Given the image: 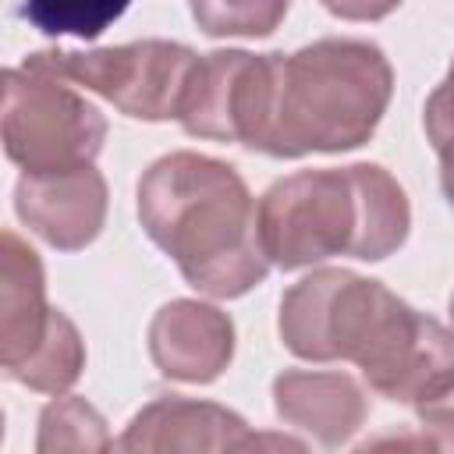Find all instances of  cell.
<instances>
[{
    "label": "cell",
    "instance_id": "6da1fadb",
    "mask_svg": "<svg viewBox=\"0 0 454 454\" xmlns=\"http://www.w3.org/2000/svg\"><path fill=\"white\" fill-rule=\"evenodd\" d=\"M280 337L298 358L355 362L387 401L419 408L454 383V333L351 270L301 277L280 298Z\"/></svg>",
    "mask_w": 454,
    "mask_h": 454
},
{
    "label": "cell",
    "instance_id": "7a4b0ae2",
    "mask_svg": "<svg viewBox=\"0 0 454 454\" xmlns=\"http://www.w3.org/2000/svg\"><path fill=\"white\" fill-rule=\"evenodd\" d=\"M138 216L181 277L209 298H238L270 270L259 206L223 160L188 149L160 156L138 181Z\"/></svg>",
    "mask_w": 454,
    "mask_h": 454
},
{
    "label": "cell",
    "instance_id": "3957f363",
    "mask_svg": "<svg viewBox=\"0 0 454 454\" xmlns=\"http://www.w3.org/2000/svg\"><path fill=\"white\" fill-rule=\"evenodd\" d=\"M408 227V195L376 163L298 170L259 199V241L280 270H301L330 255L376 262L404 245Z\"/></svg>",
    "mask_w": 454,
    "mask_h": 454
},
{
    "label": "cell",
    "instance_id": "277c9868",
    "mask_svg": "<svg viewBox=\"0 0 454 454\" xmlns=\"http://www.w3.org/2000/svg\"><path fill=\"white\" fill-rule=\"evenodd\" d=\"M394 92V71L376 43L319 39L294 53H270V110L259 153L298 160L344 153L372 138Z\"/></svg>",
    "mask_w": 454,
    "mask_h": 454
},
{
    "label": "cell",
    "instance_id": "5b68a950",
    "mask_svg": "<svg viewBox=\"0 0 454 454\" xmlns=\"http://www.w3.org/2000/svg\"><path fill=\"white\" fill-rule=\"evenodd\" d=\"M4 149L25 174L74 170L96 160L106 138L103 114L64 78L39 67L4 71Z\"/></svg>",
    "mask_w": 454,
    "mask_h": 454
},
{
    "label": "cell",
    "instance_id": "8992f818",
    "mask_svg": "<svg viewBox=\"0 0 454 454\" xmlns=\"http://www.w3.org/2000/svg\"><path fill=\"white\" fill-rule=\"evenodd\" d=\"M195 64L199 57L170 39H142L106 50H43L25 57V67L82 85L138 121L177 117Z\"/></svg>",
    "mask_w": 454,
    "mask_h": 454
},
{
    "label": "cell",
    "instance_id": "52a82bcc",
    "mask_svg": "<svg viewBox=\"0 0 454 454\" xmlns=\"http://www.w3.org/2000/svg\"><path fill=\"white\" fill-rule=\"evenodd\" d=\"M270 110V53L216 50L199 57L184 103L181 128L195 138L241 142L255 149Z\"/></svg>",
    "mask_w": 454,
    "mask_h": 454
},
{
    "label": "cell",
    "instance_id": "ba28073f",
    "mask_svg": "<svg viewBox=\"0 0 454 454\" xmlns=\"http://www.w3.org/2000/svg\"><path fill=\"white\" fill-rule=\"evenodd\" d=\"M18 216L53 248L78 252L103 231L106 220V181L85 163L74 170L25 174L14 192Z\"/></svg>",
    "mask_w": 454,
    "mask_h": 454
},
{
    "label": "cell",
    "instance_id": "9c48e42d",
    "mask_svg": "<svg viewBox=\"0 0 454 454\" xmlns=\"http://www.w3.org/2000/svg\"><path fill=\"white\" fill-rule=\"evenodd\" d=\"M259 443H284L294 450L301 447L294 440H262L248 433L245 419L220 404L170 394L145 404L131 419L117 440V450H245Z\"/></svg>",
    "mask_w": 454,
    "mask_h": 454
},
{
    "label": "cell",
    "instance_id": "30bf717a",
    "mask_svg": "<svg viewBox=\"0 0 454 454\" xmlns=\"http://www.w3.org/2000/svg\"><path fill=\"white\" fill-rule=\"evenodd\" d=\"M149 355L167 380L213 383L234 355V323L206 301L177 298L149 323Z\"/></svg>",
    "mask_w": 454,
    "mask_h": 454
},
{
    "label": "cell",
    "instance_id": "8fae6325",
    "mask_svg": "<svg viewBox=\"0 0 454 454\" xmlns=\"http://www.w3.org/2000/svg\"><path fill=\"white\" fill-rule=\"evenodd\" d=\"M273 404L287 426L309 433L323 447L351 440L369 415L362 387L344 372L287 369L273 380Z\"/></svg>",
    "mask_w": 454,
    "mask_h": 454
},
{
    "label": "cell",
    "instance_id": "7c38bea8",
    "mask_svg": "<svg viewBox=\"0 0 454 454\" xmlns=\"http://www.w3.org/2000/svg\"><path fill=\"white\" fill-rule=\"evenodd\" d=\"M53 309L46 305V280L35 248L14 231L0 238V362L4 372L21 365L46 337Z\"/></svg>",
    "mask_w": 454,
    "mask_h": 454
},
{
    "label": "cell",
    "instance_id": "4fadbf2b",
    "mask_svg": "<svg viewBox=\"0 0 454 454\" xmlns=\"http://www.w3.org/2000/svg\"><path fill=\"white\" fill-rule=\"evenodd\" d=\"M85 369V344L74 330V323L53 309L50 316V330L43 337V344L14 369H7L11 380L25 383L28 390H39V394H60L67 390Z\"/></svg>",
    "mask_w": 454,
    "mask_h": 454
},
{
    "label": "cell",
    "instance_id": "5bb4252c",
    "mask_svg": "<svg viewBox=\"0 0 454 454\" xmlns=\"http://www.w3.org/2000/svg\"><path fill=\"white\" fill-rule=\"evenodd\" d=\"M106 422L103 415L85 401V397H60L43 408L39 419V454H57V450H106Z\"/></svg>",
    "mask_w": 454,
    "mask_h": 454
},
{
    "label": "cell",
    "instance_id": "9a60e30c",
    "mask_svg": "<svg viewBox=\"0 0 454 454\" xmlns=\"http://www.w3.org/2000/svg\"><path fill=\"white\" fill-rule=\"evenodd\" d=\"M131 0H21V14L43 35H78L96 39L110 28Z\"/></svg>",
    "mask_w": 454,
    "mask_h": 454
},
{
    "label": "cell",
    "instance_id": "2e32d148",
    "mask_svg": "<svg viewBox=\"0 0 454 454\" xmlns=\"http://www.w3.org/2000/svg\"><path fill=\"white\" fill-rule=\"evenodd\" d=\"M291 0H192V18L206 35H270Z\"/></svg>",
    "mask_w": 454,
    "mask_h": 454
},
{
    "label": "cell",
    "instance_id": "e0dca14e",
    "mask_svg": "<svg viewBox=\"0 0 454 454\" xmlns=\"http://www.w3.org/2000/svg\"><path fill=\"white\" fill-rule=\"evenodd\" d=\"M426 135L440 156V167H454V64L426 99Z\"/></svg>",
    "mask_w": 454,
    "mask_h": 454
},
{
    "label": "cell",
    "instance_id": "ac0fdd59",
    "mask_svg": "<svg viewBox=\"0 0 454 454\" xmlns=\"http://www.w3.org/2000/svg\"><path fill=\"white\" fill-rule=\"evenodd\" d=\"M419 419L433 447H454V383L443 394L419 404Z\"/></svg>",
    "mask_w": 454,
    "mask_h": 454
},
{
    "label": "cell",
    "instance_id": "d6986e66",
    "mask_svg": "<svg viewBox=\"0 0 454 454\" xmlns=\"http://www.w3.org/2000/svg\"><path fill=\"white\" fill-rule=\"evenodd\" d=\"M330 14L344 18V21H380L387 18L401 0H319Z\"/></svg>",
    "mask_w": 454,
    "mask_h": 454
},
{
    "label": "cell",
    "instance_id": "ffe728a7",
    "mask_svg": "<svg viewBox=\"0 0 454 454\" xmlns=\"http://www.w3.org/2000/svg\"><path fill=\"white\" fill-rule=\"evenodd\" d=\"M440 181H443V192H447V199L454 206V167H440Z\"/></svg>",
    "mask_w": 454,
    "mask_h": 454
},
{
    "label": "cell",
    "instance_id": "44dd1931",
    "mask_svg": "<svg viewBox=\"0 0 454 454\" xmlns=\"http://www.w3.org/2000/svg\"><path fill=\"white\" fill-rule=\"evenodd\" d=\"M450 326H454V294H450Z\"/></svg>",
    "mask_w": 454,
    "mask_h": 454
}]
</instances>
